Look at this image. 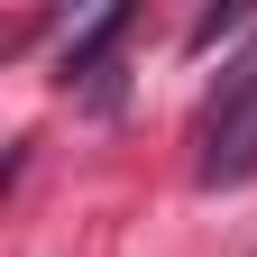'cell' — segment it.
Wrapping results in <instances>:
<instances>
[{"label": "cell", "mask_w": 257, "mask_h": 257, "mask_svg": "<svg viewBox=\"0 0 257 257\" xmlns=\"http://www.w3.org/2000/svg\"><path fill=\"white\" fill-rule=\"evenodd\" d=\"M193 184H211V193L257 184V55H239L230 74L211 83V101H202V156H193Z\"/></svg>", "instance_id": "1"}, {"label": "cell", "mask_w": 257, "mask_h": 257, "mask_svg": "<svg viewBox=\"0 0 257 257\" xmlns=\"http://www.w3.org/2000/svg\"><path fill=\"white\" fill-rule=\"evenodd\" d=\"M230 28H248V10H230V0H220V10H202V19H193V55H211Z\"/></svg>", "instance_id": "3"}, {"label": "cell", "mask_w": 257, "mask_h": 257, "mask_svg": "<svg viewBox=\"0 0 257 257\" xmlns=\"http://www.w3.org/2000/svg\"><path fill=\"white\" fill-rule=\"evenodd\" d=\"M128 19H138V10H119V0H110V10L92 19L74 46H64V83H110V46L128 37Z\"/></svg>", "instance_id": "2"}]
</instances>
